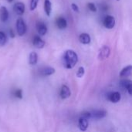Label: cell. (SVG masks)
Listing matches in <instances>:
<instances>
[{
	"instance_id": "obj_21",
	"label": "cell",
	"mask_w": 132,
	"mask_h": 132,
	"mask_svg": "<svg viewBox=\"0 0 132 132\" xmlns=\"http://www.w3.org/2000/svg\"><path fill=\"white\" fill-rule=\"evenodd\" d=\"M39 0H31L30 2V10L33 11L36 9Z\"/></svg>"
},
{
	"instance_id": "obj_25",
	"label": "cell",
	"mask_w": 132,
	"mask_h": 132,
	"mask_svg": "<svg viewBox=\"0 0 132 132\" xmlns=\"http://www.w3.org/2000/svg\"><path fill=\"white\" fill-rule=\"evenodd\" d=\"M81 117H82V118H86V119H87V120H88L89 118H90V112H89V111L84 112V113L82 114Z\"/></svg>"
},
{
	"instance_id": "obj_8",
	"label": "cell",
	"mask_w": 132,
	"mask_h": 132,
	"mask_svg": "<svg viewBox=\"0 0 132 132\" xmlns=\"http://www.w3.org/2000/svg\"><path fill=\"white\" fill-rule=\"evenodd\" d=\"M36 30L40 36H44L47 32V26L43 22H38L36 23Z\"/></svg>"
},
{
	"instance_id": "obj_20",
	"label": "cell",
	"mask_w": 132,
	"mask_h": 132,
	"mask_svg": "<svg viewBox=\"0 0 132 132\" xmlns=\"http://www.w3.org/2000/svg\"><path fill=\"white\" fill-rule=\"evenodd\" d=\"M6 41H7L6 35L5 34V32L0 31V46H4L6 43Z\"/></svg>"
},
{
	"instance_id": "obj_16",
	"label": "cell",
	"mask_w": 132,
	"mask_h": 132,
	"mask_svg": "<svg viewBox=\"0 0 132 132\" xmlns=\"http://www.w3.org/2000/svg\"><path fill=\"white\" fill-rule=\"evenodd\" d=\"M90 36L87 33H81L79 36V41L83 44H89L90 43Z\"/></svg>"
},
{
	"instance_id": "obj_3",
	"label": "cell",
	"mask_w": 132,
	"mask_h": 132,
	"mask_svg": "<svg viewBox=\"0 0 132 132\" xmlns=\"http://www.w3.org/2000/svg\"><path fill=\"white\" fill-rule=\"evenodd\" d=\"M104 26L107 29H113L115 26V19L112 15H107L104 19Z\"/></svg>"
},
{
	"instance_id": "obj_13",
	"label": "cell",
	"mask_w": 132,
	"mask_h": 132,
	"mask_svg": "<svg viewBox=\"0 0 132 132\" xmlns=\"http://www.w3.org/2000/svg\"><path fill=\"white\" fill-rule=\"evenodd\" d=\"M78 127H79L80 131H86L87 128H88V121H87V119L80 117L79 121H78Z\"/></svg>"
},
{
	"instance_id": "obj_24",
	"label": "cell",
	"mask_w": 132,
	"mask_h": 132,
	"mask_svg": "<svg viewBox=\"0 0 132 132\" xmlns=\"http://www.w3.org/2000/svg\"><path fill=\"white\" fill-rule=\"evenodd\" d=\"M13 94L15 95V97H18V98H19V99H22V90H20V89L15 90L14 91Z\"/></svg>"
},
{
	"instance_id": "obj_17",
	"label": "cell",
	"mask_w": 132,
	"mask_h": 132,
	"mask_svg": "<svg viewBox=\"0 0 132 132\" xmlns=\"http://www.w3.org/2000/svg\"><path fill=\"white\" fill-rule=\"evenodd\" d=\"M52 10V4L50 0H44V11L47 16H50Z\"/></svg>"
},
{
	"instance_id": "obj_26",
	"label": "cell",
	"mask_w": 132,
	"mask_h": 132,
	"mask_svg": "<svg viewBox=\"0 0 132 132\" xmlns=\"http://www.w3.org/2000/svg\"><path fill=\"white\" fill-rule=\"evenodd\" d=\"M71 8H72V9H73L74 12H80V9H79L78 5H76L75 3H72V4H71Z\"/></svg>"
},
{
	"instance_id": "obj_4",
	"label": "cell",
	"mask_w": 132,
	"mask_h": 132,
	"mask_svg": "<svg viewBox=\"0 0 132 132\" xmlns=\"http://www.w3.org/2000/svg\"><path fill=\"white\" fill-rule=\"evenodd\" d=\"M111 53V49L109 46H104L103 47L101 48L100 51H99V54H98V58L99 60H105L107 59Z\"/></svg>"
},
{
	"instance_id": "obj_7",
	"label": "cell",
	"mask_w": 132,
	"mask_h": 132,
	"mask_svg": "<svg viewBox=\"0 0 132 132\" xmlns=\"http://www.w3.org/2000/svg\"><path fill=\"white\" fill-rule=\"evenodd\" d=\"M13 11L18 15H23V13L25 12V5H24V3L20 2H16L13 6Z\"/></svg>"
},
{
	"instance_id": "obj_6",
	"label": "cell",
	"mask_w": 132,
	"mask_h": 132,
	"mask_svg": "<svg viewBox=\"0 0 132 132\" xmlns=\"http://www.w3.org/2000/svg\"><path fill=\"white\" fill-rule=\"evenodd\" d=\"M107 112L104 110H95L90 112V118L101 119L106 117Z\"/></svg>"
},
{
	"instance_id": "obj_28",
	"label": "cell",
	"mask_w": 132,
	"mask_h": 132,
	"mask_svg": "<svg viewBox=\"0 0 132 132\" xmlns=\"http://www.w3.org/2000/svg\"><path fill=\"white\" fill-rule=\"evenodd\" d=\"M7 2H12V0H6Z\"/></svg>"
},
{
	"instance_id": "obj_29",
	"label": "cell",
	"mask_w": 132,
	"mask_h": 132,
	"mask_svg": "<svg viewBox=\"0 0 132 132\" xmlns=\"http://www.w3.org/2000/svg\"><path fill=\"white\" fill-rule=\"evenodd\" d=\"M117 1H119V0H117Z\"/></svg>"
},
{
	"instance_id": "obj_9",
	"label": "cell",
	"mask_w": 132,
	"mask_h": 132,
	"mask_svg": "<svg viewBox=\"0 0 132 132\" xmlns=\"http://www.w3.org/2000/svg\"><path fill=\"white\" fill-rule=\"evenodd\" d=\"M32 44L35 47L42 49L45 46V42L39 36H35L33 39H32Z\"/></svg>"
},
{
	"instance_id": "obj_14",
	"label": "cell",
	"mask_w": 132,
	"mask_h": 132,
	"mask_svg": "<svg viewBox=\"0 0 132 132\" xmlns=\"http://www.w3.org/2000/svg\"><path fill=\"white\" fill-rule=\"evenodd\" d=\"M55 73V69L51 67H43L40 70V74L42 76L46 77V76H50Z\"/></svg>"
},
{
	"instance_id": "obj_19",
	"label": "cell",
	"mask_w": 132,
	"mask_h": 132,
	"mask_svg": "<svg viewBox=\"0 0 132 132\" xmlns=\"http://www.w3.org/2000/svg\"><path fill=\"white\" fill-rule=\"evenodd\" d=\"M38 60V56L37 53L35 52H32L29 54V63L31 65H36Z\"/></svg>"
},
{
	"instance_id": "obj_22",
	"label": "cell",
	"mask_w": 132,
	"mask_h": 132,
	"mask_svg": "<svg viewBox=\"0 0 132 132\" xmlns=\"http://www.w3.org/2000/svg\"><path fill=\"white\" fill-rule=\"evenodd\" d=\"M84 73H85V70H84V68L83 67H79V69H78V70H77V76L78 77H82L84 75Z\"/></svg>"
},
{
	"instance_id": "obj_23",
	"label": "cell",
	"mask_w": 132,
	"mask_h": 132,
	"mask_svg": "<svg viewBox=\"0 0 132 132\" xmlns=\"http://www.w3.org/2000/svg\"><path fill=\"white\" fill-rule=\"evenodd\" d=\"M87 7H88V9H89V10H90L91 12H97V7H96L95 4L93 3V2L88 3Z\"/></svg>"
},
{
	"instance_id": "obj_12",
	"label": "cell",
	"mask_w": 132,
	"mask_h": 132,
	"mask_svg": "<svg viewBox=\"0 0 132 132\" xmlns=\"http://www.w3.org/2000/svg\"><path fill=\"white\" fill-rule=\"evenodd\" d=\"M60 94V97H61L62 99H67V98H68V97L70 96L71 92H70V88H69L67 86L63 85V86H62V87H61Z\"/></svg>"
},
{
	"instance_id": "obj_1",
	"label": "cell",
	"mask_w": 132,
	"mask_h": 132,
	"mask_svg": "<svg viewBox=\"0 0 132 132\" xmlns=\"http://www.w3.org/2000/svg\"><path fill=\"white\" fill-rule=\"evenodd\" d=\"M78 61L77 54L71 50H67L63 56V63L67 69H72L75 67Z\"/></svg>"
},
{
	"instance_id": "obj_27",
	"label": "cell",
	"mask_w": 132,
	"mask_h": 132,
	"mask_svg": "<svg viewBox=\"0 0 132 132\" xmlns=\"http://www.w3.org/2000/svg\"><path fill=\"white\" fill-rule=\"evenodd\" d=\"M9 34H10V36H11L12 38H14V37H15V34L13 33V31H12V29H10V31H9Z\"/></svg>"
},
{
	"instance_id": "obj_2",
	"label": "cell",
	"mask_w": 132,
	"mask_h": 132,
	"mask_svg": "<svg viewBox=\"0 0 132 132\" xmlns=\"http://www.w3.org/2000/svg\"><path fill=\"white\" fill-rule=\"evenodd\" d=\"M16 30L19 36H24L26 32V26L22 18H19L16 21Z\"/></svg>"
},
{
	"instance_id": "obj_18",
	"label": "cell",
	"mask_w": 132,
	"mask_h": 132,
	"mask_svg": "<svg viewBox=\"0 0 132 132\" xmlns=\"http://www.w3.org/2000/svg\"><path fill=\"white\" fill-rule=\"evenodd\" d=\"M132 67L131 65L127 66L126 67H125L120 73V77H129L131 74Z\"/></svg>"
},
{
	"instance_id": "obj_11",
	"label": "cell",
	"mask_w": 132,
	"mask_h": 132,
	"mask_svg": "<svg viewBox=\"0 0 132 132\" xmlns=\"http://www.w3.org/2000/svg\"><path fill=\"white\" fill-rule=\"evenodd\" d=\"M56 25L58 29H64L67 26V22L65 18L63 17H58L56 20Z\"/></svg>"
},
{
	"instance_id": "obj_10",
	"label": "cell",
	"mask_w": 132,
	"mask_h": 132,
	"mask_svg": "<svg viewBox=\"0 0 132 132\" xmlns=\"http://www.w3.org/2000/svg\"><path fill=\"white\" fill-rule=\"evenodd\" d=\"M120 84H121V86L124 89H125V90L128 92V94H129L130 95H131L132 84L131 80H121V83H120Z\"/></svg>"
},
{
	"instance_id": "obj_5",
	"label": "cell",
	"mask_w": 132,
	"mask_h": 132,
	"mask_svg": "<svg viewBox=\"0 0 132 132\" xmlns=\"http://www.w3.org/2000/svg\"><path fill=\"white\" fill-rule=\"evenodd\" d=\"M108 100L110 101L112 103H118L121 101V94L118 91H114V92H111L108 94L107 97Z\"/></svg>"
},
{
	"instance_id": "obj_15",
	"label": "cell",
	"mask_w": 132,
	"mask_h": 132,
	"mask_svg": "<svg viewBox=\"0 0 132 132\" xmlns=\"http://www.w3.org/2000/svg\"><path fill=\"white\" fill-rule=\"evenodd\" d=\"M9 19V12L5 6L0 8V19L2 22H5Z\"/></svg>"
}]
</instances>
